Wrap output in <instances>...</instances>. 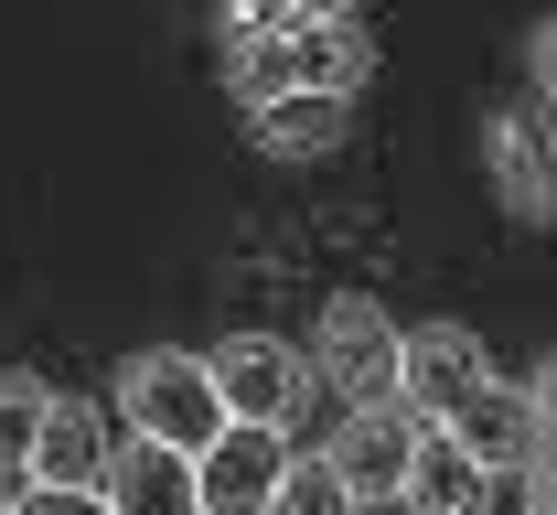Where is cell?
Listing matches in <instances>:
<instances>
[{
  "label": "cell",
  "instance_id": "obj_17",
  "mask_svg": "<svg viewBox=\"0 0 557 515\" xmlns=\"http://www.w3.org/2000/svg\"><path fill=\"white\" fill-rule=\"evenodd\" d=\"M525 75H536V97H547V119H557V11L525 33Z\"/></svg>",
  "mask_w": 557,
  "mask_h": 515
},
{
  "label": "cell",
  "instance_id": "obj_4",
  "mask_svg": "<svg viewBox=\"0 0 557 515\" xmlns=\"http://www.w3.org/2000/svg\"><path fill=\"white\" fill-rule=\"evenodd\" d=\"M205 387L214 408H225V430H278L289 441V419H300V397H311V355L289 344V333H225L205 344Z\"/></svg>",
  "mask_w": 557,
  "mask_h": 515
},
{
  "label": "cell",
  "instance_id": "obj_19",
  "mask_svg": "<svg viewBox=\"0 0 557 515\" xmlns=\"http://www.w3.org/2000/svg\"><path fill=\"white\" fill-rule=\"evenodd\" d=\"M525 515H557V451L525 462Z\"/></svg>",
  "mask_w": 557,
  "mask_h": 515
},
{
  "label": "cell",
  "instance_id": "obj_18",
  "mask_svg": "<svg viewBox=\"0 0 557 515\" xmlns=\"http://www.w3.org/2000/svg\"><path fill=\"white\" fill-rule=\"evenodd\" d=\"M11 515H108V494H44V483H22Z\"/></svg>",
  "mask_w": 557,
  "mask_h": 515
},
{
  "label": "cell",
  "instance_id": "obj_13",
  "mask_svg": "<svg viewBox=\"0 0 557 515\" xmlns=\"http://www.w3.org/2000/svg\"><path fill=\"white\" fill-rule=\"evenodd\" d=\"M354 130V97H278V108H247V140L269 150V161H322V150H344Z\"/></svg>",
  "mask_w": 557,
  "mask_h": 515
},
{
  "label": "cell",
  "instance_id": "obj_5",
  "mask_svg": "<svg viewBox=\"0 0 557 515\" xmlns=\"http://www.w3.org/2000/svg\"><path fill=\"white\" fill-rule=\"evenodd\" d=\"M472 387H493V355H483V333H472V322H418L408 344H397V408H408V419L440 430Z\"/></svg>",
  "mask_w": 557,
  "mask_h": 515
},
{
  "label": "cell",
  "instance_id": "obj_9",
  "mask_svg": "<svg viewBox=\"0 0 557 515\" xmlns=\"http://www.w3.org/2000/svg\"><path fill=\"white\" fill-rule=\"evenodd\" d=\"M278 473H289V441H278V430H225V441L194 462V494H205V515H269Z\"/></svg>",
  "mask_w": 557,
  "mask_h": 515
},
{
  "label": "cell",
  "instance_id": "obj_20",
  "mask_svg": "<svg viewBox=\"0 0 557 515\" xmlns=\"http://www.w3.org/2000/svg\"><path fill=\"white\" fill-rule=\"evenodd\" d=\"M0 515H11V494H0Z\"/></svg>",
  "mask_w": 557,
  "mask_h": 515
},
{
  "label": "cell",
  "instance_id": "obj_3",
  "mask_svg": "<svg viewBox=\"0 0 557 515\" xmlns=\"http://www.w3.org/2000/svg\"><path fill=\"white\" fill-rule=\"evenodd\" d=\"M397 344H408V322H397L386 301L333 291L300 355H311V387H333L344 408H386V397H397Z\"/></svg>",
  "mask_w": 557,
  "mask_h": 515
},
{
  "label": "cell",
  "instance_id": "obj_11",
  "mask_svg": "<svg viewBox=\"0 0 557 515\" xmlns=\"http://www.w3.org/2000/svg\"><path fill=\"white\" fill-rule=\"evenodd\" d=\"M108 515H205V494H194V462L161 441H119V462H108Z\"/></svg>",
  "mask_w": 557,
  "mask_h": 515
},
{
  "label": "cell",
  "instance_id": "obj_1",
  "mask_svg": "<svg viewBox=\"0 0 557 515\" xmlns=\"http://www.w3.org/2000/svg\"><path fill=\"white\" fill-rule=\"evenodd\" d=\"M225 97L278 108V97H354L375 75V33L322 0H236L225 22Z\"/></svg>",
  "mask_w": 557,
  "mask_h": 515
},
{
  "label": "cell",
  "instance_id": "obj_14",
  "mask_svg": "<svg viewBox=\"0 0 557 515\" xmlns=\"http://www.w3.org/2000/svg\"><path fill=\"white\" fill-rule=\"evenodd\" d=\"M44 408H54V387H44V376H33V366H0V494H22V483H33Z\"/></svg>",
  "mask_w": 557,
  "mask_h": 515
},
{
  "label": "cell",
  "instance_id": "obj_8",
  "mask_svg": "<svg viewBox=\"0 0 557 515\" xmlns=\"http://www.w3.org/2000/svg\"><path fill=\"white\" fill-rule=\"evenodd\" d=\"M483 172H493V194H504V216L557 225V150H547V130L525 108H493L483 119Z\"/></svg>",
  "mask_w": 557,
  "mask_h": 515
},
{
  "label": "cell",
  "instance_id": "obj_7",
  "mask_svg": "<svg viewBox=\"0 0 557 515\" xmlns=\"http://www.w3.org/2000/svg\"><path fill=\"white\" fill-rule=\"evenodd\" d=\"M108 462H119L108 408H97V397H75V387H54L44 441H33V483H44V494H97V483H108Z\"/></svg>",
  "mask_w": 557,
  "mask_h": 515
},
{
  "label": "cell",
  "instance_id": "obj_10",
  "mask_svg": "<svg viewBox=\"0 0 557 515\" xmlns=\"http://www.w3.org/2000/svg\"><path fill=\"white\" fill-rule=\"evenodd\" d=\"M440 430L472 451V473H483V483H493V473H525V462H536V419H525V397H515L504 376H493V387H472V397H461Z\"/></svg>",
  "mask_w": 557,
  "mask_h": 515
},
{
  "label": "cell",
  "instance_id": "obj_16",
  "mask_svg": "<svg viewBox=\"0 0 557 515\" xmlns=\"http://www.w3.org/2000/svg\"><path fill=\"white\" fill-rule=\"evenodd\" d=\"M515 397H525V419H536V451H557V355H536V376H525Z\"/></svg>",
  "mask_w": 557,
  "mask_h": 515
},
{
  "label": "cell",
  "instance_id": "obj_12",
  "mask_svg": "<svg viewBox=\"0 0 557 515\" xmlns=\"http://www.w3.org/2000/svg\"><path fill=\"white\" fill-rule=\"evenodd\" d=\"M397 505H408V515H483L493 483L472 473V451L450 441V430H418V441H408V483H397Z\"/></svg>",
  "mask_w": 557,
  "mask_h": 515
},
{
  "label": "cell",
  "instance_id": "obj_6",
  "mask_svg": "<svg viewBox=\"0 0 557 515\" xmlns=\"http://www.w3.org/2000/svg\"><path fill=\"white\" fill-rule=\"evenodd\" d=\"M429 430V419H408L397 397L386 408H344V430L322 441V462H333V483H344V505H397V483H408V441Z\"/></svg>",
  "mask_w": 557,
  "mask_h": 515
},
{
  "label": "cell",
  "instance_id": "obj_15",
  "mask_svg": "<svg viewBox=\"0 0 557 515\" xmlns=\"http://www.w3.org/2000/svg\"><path fill=\"white\" fill-rule=\"evenodd\" d=\"M269 515H354V505H344V483H333V462H322V451H289Z\"/></svg>",
  "mask_w": 557,
  "mask_h": 515
},
{
  "label": "cell",
  "instance_id": "obj_2",
  "mask_svg": "<svg viewBox=\"0 0 557 515\" xmlns=\"http://www.w3.org/2000/svg\"><path fill=\"white\" fill-rule=\"evenodd\" d=\"M119 419H129V441H161L183 451V462H205L225 441V408H214L205 387V355H172V344H150L119 366Z\"/></svg>",
  "mask_w": 557,
  "mask_h": 515
}]
</instances>
